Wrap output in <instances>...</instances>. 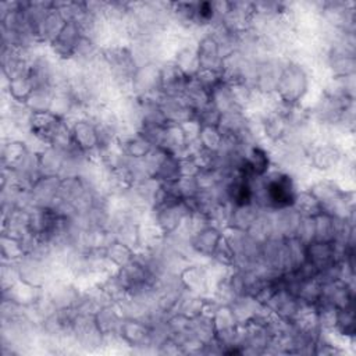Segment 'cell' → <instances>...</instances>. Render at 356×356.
<instances>
[{"mask_svg": "<svg viewBox=\"0 0 356 356\" xmlns=\"http://www.w3.org/2000/svg\"><path fill=\"white\" fill-rule=\"evenodd\" d=\"M264 197L273 209L284 210L296 204L298 193L291 175L285 172L271 174L264 184Z\"/></svg>", "mask_w": 356, "mask_h": 356, "instance_id": "1", "label": "cell"}]
</instances>
